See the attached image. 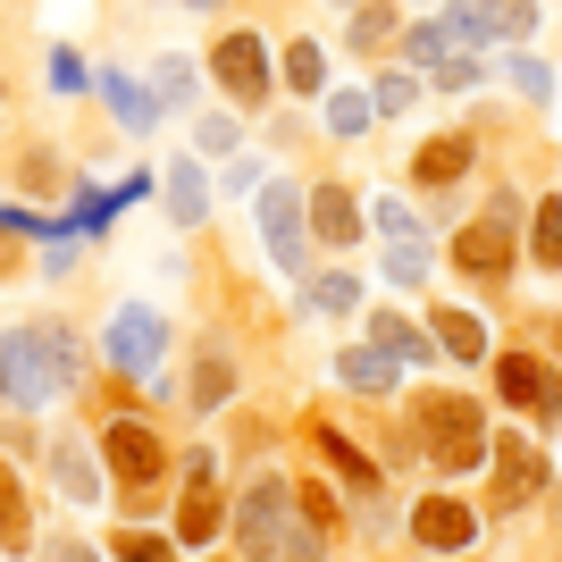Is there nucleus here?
Masks as SVG:
<instances>
[{
  "label": "nucleus",
  "instance_id": "f257e3e1",
  "mask_svg": "<svg viewBox=\"0 0 562 562\" xmlns=\"http://www.w3.org/2000/svg\"><path fill=\"white\" fill-rule=\"evenodd\" d=\"M235 546H244V554H294V562H319V554H328V529H311V520L294 513V479L260 470V487L235 504Z\"/></svg>",
  "mask_w": 562,
  "mask_h": 562
},
{
  "label": "nucleus",
  "instance_id": "f03ea898",
  "mask_svg": "<svg viewBox=\"0 0 562 562\" xmlns=\"http://www.w3.org/2000/svg\"><path fill=\"white\" fill-rule=\"evenodd\" d=\"M76 386V345L59 328H9L0 336V395L18 412H43Z\"/></svg>",
  "mask_w": 562,
  "mask_h": 562
},
{
  "label": "nucleus",
  "instance_id": "7ed1b4c3",
  "mask_svg": "<svg viewBox=\"0 0 562 562\" xmlns=\"http://www.w3.org/2000/svg\"><path fill=\"white\" fill-rule=\"evenodd\" d=\"M420 462L428 470H479L487 462V420L470 395H420Z\"/></svg>",
  "mask_w": 562,
  "mask_h": 562
},
{
  "label": "nucleus",
  "instance_id": "20e7f679",
  "mask_svg": "<svg viewBox=\"0 0 562 562\" xmlns=\"http://www.w3.org/2000/svg\"><path fill=\"white\" fill-rule=\"evenodd\" d=\"M252 211H260V235H269V260H278L285 278H303V269H311L303 186H285V177H260V186H252Z\"/></svg>",
  "mask_w": 562,
  "mask_h": 562
},
{
  "label": "nucleus",
  "instance_id": "39448f33",
  "mask_svg": "<svg viewBox=\"0 0 562 562\" xmlns=\"http://www.w3.org/2000/svg\"><path fill=\"white\" fill-rule=\"evenodd\" d=\"M101 345H110V370L117 378H151L160 370V345H168V319L151 303H126L110 319V336H101Z\"/></svg>",
  "mask_w": 562,
  "mask_h": 562
},
{
  "label": "nucleus",
  "instance_id": "423d86ee",
  "mask_svg": "<svg viewBox=\"0 0 562 562\" xmlns=\"http://www.w3.org/2000/svg\"><path fill=\"white\" fill-rule=\"evenodd\" d=\"M101 462H110V479H117L126 495H143V487H151V479L168 470V446H160V437H151L143 420H126V412H117L110 437H101Z\"/></svg>",
  "mask_w": 562,
  "mask_h": 562
},
{
  "label": "nucleus",
  "instance_id": "0eeeda50",
  "mask_svg": "<svg viewBox=\"0 0 562 562\" xmlns=\"http://www.w3.org/2000/svg\"><path fill=\"white\" fill-rule=\"evenodd\" d=\"M412 538H420L428 554H462V546L479 538V513H470L462 495H420V513H412Z\"/></svg>",
  "mask_w": 562,
  "mask_h": 562
},
{
  "label": "nucleus",
  "instance_id": "6e6552de",
  "mask_svg": "<svg viewBox=\"0 0 562 562\" xmlns=\"http://www.w3.org/2000/svg\"><path fill=\"white\" fill-rule=\"evenodd\" d=\"M211 68H218V85H227L244 110L269 101V50H260V34H227V43L211 50Z\"/></svg>",
  "mask_w": 562,
  "mask_h": 562
},
{
  "label": "nucleus",
  "instance_id": "1a4fd4ad",
  "mask_svg": "<svg viewBox=\"0 0 562 562\" xmlns=\"http://www.w3.org/2000/svg\"><path fill=\"white\" fill-rule=\"evenodd\" d=\"M495 403H513V412H554V370L529 361V352H495Z\"/></svg>",
  "mask_w": 562,
  "mask_h": 562
},
{
  "label": "nucleus",
  "instance_id": "9d476101",
  "mask_svg": "<svg viewBox=\"0 0 562 562\" xmlns=\"http://www.w3.org/2000/svg\"><path fill=\"white\" fill-rule=\"evenodd\" d=\"M303 227L319 235V244H336V252H345L352 235H361V202H352L345 186H319V193H303Z\"/></svg>",
  "mask_w": 562,
  "mask_h": 562
},
{
  "label": "nucleus",
  "instance_id": "9b49d317",
  "mask_svg": "<svg viewBox=\"0 0 562 562\" xmlns=\"http://www.w3.org/2000/svg\"><path fill=\"white\" fill-rule=\"evenodd\" d=\"M453 260H462L470 278H504V269H513V227H504V218L462 227V235H453Z\"/></svg>",
  "mask_w": 562,
  "mask_h": 562
},
{
  "label": "nucleus",
  "instance_id": "f8f14e48",
  "mask_svg": "<svg viewBox=\"0 0 562 562\" xmlns=\"http://www.w3.org/2000/svg\"><path fill=\"white\" fill-rule=\"evenodd\" d=\"M470 160H479V143H470V135H437V143H420L412 186H453V177H470Z\"/></svg>",
  "mask_w": 562,
  "mask_h": 562
},
{
  "label": "nucleus",
  "instance_id": "ddd939ff",
  "mask_svg": "<svg viewBox=\"0 0 562 562\" xmlns=\"http://www.w3.org/2000/svg\"><path fill=\"white\" fill-rule=\"evenodd\" d=\"M227 395H235V361H227V345H202V352H193V386H186V403H193V412H218Z\"/></svg>",
  "mask_w": 562,
  "mask_h": 562
},
{
  "label": "nucleus",
  "instance_id": "4468645a",
  "mask_svg": "<svg viewBox=\"0 0 562 562\" xmlns=\"http://www.w3.org/2000/svg\"><path fill=\"white\" fill-rule=\"evenodd\" d=\"M395 370H403V361H395L386 345H361V352H345V361H336V378H345L352 395H395Z\"/></svg>",
  "mask_w": 562,
  "mask_h": 562
},
{
  "label": "nucleus",
  "instance_id": "2eb2a0df",
  "mask_svg": "<svg viewBox=\"0 0 562 562\" xmlns=\"http://www.w3.org/2000/svg\"><path fill=\"white\" fill-rule=\"evenodd\" d=\"M93 85H101V101L117 110L126 135H151V126H160V93H143V85H126V76H93Z\"/></svg>",
  "mask_w": 562,
  "mask_h": 562
},
{
  "label": "nucleus",
  "instance_id": "dca6fc26",
  "mask_svg": "<svg viewBox=\"0 0 562 562\" xmlns=\"http://www.w3.org/2000/svg\"><path fill=\"white\" fill-rule=\"evenodd\" d=\"M428 328H437V352H453V361H487V319H479V311H437V319H428Z\"/></svg>",
  "mask_w": 562,
  "mask_h": 562
},
{
  "label": "nucleus",
  "instance_id": "f3484780",
  "mask_svg": "<svg viewBox=\"0 0 562 562\" xmlns=\"http://www.w3.org/2000/svg\"><path fill=\"white\" fill-rule=\"evenodd\" d=\"M470 18H479L487 43H529V34H538V0H479Z\"/></svg>",
  "mask_w": 562,
  "mask_h": 562
},
{
  "label": "nucleus",
  "instance_id": "a211bd4d",
  "mask_svg": "<svg viewBox=\"0 0 562 562\" xmlns=\"http://www.w3.org/2000/svg\"><path fill=\"white\" fill-rule=\"evenodd\" d=\"M495 462H504V504H529V495L546 487V453H529L520 437H504V446H487Z\"/></svg>",
  "mask_w": 562,
  "mask_h": 562
},
{
  "label": "nucleus",
  "instance_id": "6ab92c4d",
  "mask_svg": "<svg viewBox=\"0 0 562 562\" xmlns=\"http://www.w3.org/2000/svg\"><path fill=\"white\" fill-rule=\"evenodd\" d=\"M168 211H177V227H202V211H211V177L193 160L168 168Z\"/></svg>",
  "mask_w": 562,
  "mask_h": 562
},
{
  "label": "nucleus",
  "instance_id": "aec40b11",
  "mask_svg": "<svg viewBox=\"0 0 562 562\" xmlns=\"http://www.w3.org/2000/svg\"><path fill=\"white\" fill-rule=\"evenodd\" d=\"M50 479H59V495H68V504H93V495H101V479H93V462H85V446H68V437L50 446Z\"/></svg>",
  "mask_w": 562,
  "mask_h": 562
},
{
  "label": "nucleus",
  "instance_id": "412c9836",
  "mask_svg": "<svg viewBox=\"0 0 562 562\" xmlns=\"http://www.w3.org/2000/svg\"><path fill=\"white\" fill-rule=\"evenodd\" d=\"M386 285H428V244H420V227H412V235H386Z\"/></svg>",
  "mask_w": 562,
  "mask_h": 562
},
{
  "label": "nucleus",
  "instance_id": "4be33fe9",
  "mask_svg": "<svg viewBox=\"0 0 562 562\" xmlns=\"http://www.w3.org/2000/svg\"><path fill=\"white\" fill-rule=\"evenodd\" d=\"M319 453H328V462H336V470H345V479H352V487H370V479H378V470H386V462H370V453H361V446H352V437H345V428H328V420H319Z\"/></svg>",
  "mask_w": 562,
  "mask_h": 562
},
{
  "label": "nucleus",
  "instance_id": "5701e85b",
  "mask_svg": "<svg viewBox=\"0 0 562 562\" xmlns=\"http://www.w3.org/2000/svg\"><path fill=\"white\" fill-rule=\"evenodd\" d=\"M218 538V495L211 487H186V513H177V546H211Z\"/></svg>",
  "mask_w": 562,
  "mask_h": 562
},
{
  "label": "nucleus",
  "instance_id": "b1692460",
  "mask_svg": "<svg viewBox=\"0 0 562 562\" xmlns=\"http://www.w3.org/2000/svg\"><path fill=\"white\" fill-rule=\"evenodd\" d=\"M529 252H538V269H554V260H562V193H546V202H538V227H529Z\"/></svg>",
  "mask_w": 562,
  "mask_h": 562
},
{
  "label": "nucleus",
  "instance_id": "393cba45",
  "mask_svg": "<svg viewBox=\"0 0 562 562\" xmlns=\"http://www.w3.org/2000/svg\"><path fill=\"white\" fill-rule=\"evenodd\" d=\"M370 336H378L386 352H395V361H420V352H428V336L412 328V319H395V311H378V319H370Z\"/></svg>",
  "mask_w": 562,
  "mask_h": 562
},
{
  "label": "nucleus",
  "instance_id": "a878e982",
  "mask_svg": "<svg viewBox=\"0 0 562 562\" xmlns=\"http://www.w3.org/2000/svg\"><path fill=\"white\" fill-rule=\"evenodd\" d=\"M285 85H294V93H319V85H328V50L294 43V50H285Z\"/></svg>",
  "mask_w": 562,
  "mask_h": 562
},
{
  "label": "nucleus",
  "instance_id": "bb28decb",
  "mask_svg": "<svg viewBox=\"0 0 562 562\" xmlns=\"http://www.w3.org/2000/svg\"><path fill=\"white\" fill-rule=\"evenodd\" d=\"M0 546H9V554H25V495H18V479H9V470H0Z\"/></svg>",
  "mask_w": 562,
  "mask_h": 562
},
{
  "label": "nucleus",
  "instance_id": "cd10ccee",
  "mask_svg": "<svg viewBox=\"0 0 562 562\" xmlns=\"http://www.w3.org/2000/svg\"><path fill=\"white\" fill-rule=\"evenodd\" d=\"M303 303H311V311H336V319H345V311L361 303V285H352V278H336V269H328V278H311V285H303Z\"/></svg>",
  "mask_w": 562,
  "mask_h": 562
},
{
  "label": "nucleus",
  "instance_id": "c85d7f7f",
  "mask_svg": "<svg viewBox=\"0 0 562 562\" xmlns=\"http://www.w3.org/2000/svg\"><path fill=\"white\" fill-rule=\"evenodd\" d=\"M395 43V0H378V9H352V50H378Z\"/></svg>",
  "mask_w": 562,
  "mask_h": 562
},
{
  "label": "nucleus",
  "instance_id": "c756f323",
  "mask_svg": "<svg viewBox=\"0 0 562 562\" xmlns=\"http://www.w3.org/2000/svg\"><path fill=\"white\" fill-rule=\"evenodd\" d=\"M370 93H328V135H370Z\"/></svg>",
  "mask_w": 562,
  "mask_h": 562
},
{
  "label": "nucleus",
  "instance_id": "7c9ffc66",
  "mask_svg": "<svg viewBox=\"0 0 562 562\" xmlns=\"http://www.w3.org/2000/svg\"><path fill=\"white\" fill-rule=\"evenodd\" d=\"M513 85L538 101V110H554V68H546V59H529V50H520V59H513Z\"/></svg>",
  "mask_w": 562,
  "mask_h": 562
},
{
  "label": "nucleus",
  "instance_id": "2f4dec72",
  "mask_svg": "<svg viewBox=\"0 0 562 562\" xmlns=\"http://www.w3.org/2000/svg\"><path fill=\"white\" fill-rule=\"evenodd\" d=\"M412 101H420V85H412V76H378V85H370V110H378V117H403Z\"/></svg>",
  "mask_w": 562,
  "mask_h": 562
},
{
  "label": "nucleus",
  "instance_id": "473e14b6",
  "mask_svg": "<svg viewBox=\"0 0 562 562\" xmlns=\"http://www.w3.org/2000/svg\"><path fill=\"white\" fill-rule=\"evenodd\" d=\"M403 59H428V68H437V59H453L446 25H437V18H428V25H412V34H403Z\"/></svg>",
  "mask_w": 562,
  "mask_h": 562
},
{
  "label": "nucleus",
  "instance_id": "72a5a7b5",
  "mask_svg": "<svg viewBox=\"0 0 562 562\" xmlns=\"http://www.w3.org/2000/svg\"><path fill=\"white\" fill-rule=\"evenodd\" d=\"M85 85H93V68L76 50H50V93H85Z\"/></svg>",
  "mask_w": 562,
  "mask_h": 562
},
{
  "label": "nucleus",
  "instance_id": "f704fd0d",
  "mask_svg": "<svg viewBox=\"0 0 562 562\" xmlns=\"http://www.w3.org/2000/svg\"><path fill=\"white\" fill-rule=\"evenodd\" d=\"M193 143H202V151H235L244 126H235V117H193Z\"/></svg>",
  "mask_w": 562,
  "mask_h": 562
},
{
  "label": "nucleus",
  "instance_id": "c9c22d12",
  "mask_svg": "<svg viewBox=\"0 0 562 562\" xmlns=\"http://www.w3.org/2000/svg\"><path fill=\"white\" fill-rule=\"evenodd\" d=\"M294 513H303L311 529H336V495L328 487H294Z\"/></svg>",
  "mask_w": 562,
  "mask_h": 562
},
{
  "label": "nucleus",
  "instance_id": "e433bc0d",
  "mask_svg": "<svg viewBox=\"0 0 562 562\" xmlns=\"http://www.w3.org/2000/svg\"><path fill=\"white\" fill-rule=\"evenodd\" d=\"M437 85H446V93H470V85H479V59H470V50L437 59Z\"/></svg>",
  "mask_w": 562,
  "mask_h": 562
},
{
  "label": "nucleus",
  "instance_id": "4c0bfd02",
  "mask_svg": "<svg viewBox=\"0 0 562 562\" xmlns=\"http://www.w3.org/2000/svg\"><path fill=\"white\" fill-rule=\"evenodd\" d=\"M160 101H193V68H186V59H168V68H160Z\"/></svg>",
  "mask_w": 562,
  "mask_h": 562
},
{
  "label": "nucleus",
  "instance_id": "58836bf2",
  "mask_svg": "<svg viewBox=\"0 0 562 562\" xmlns=\"http://www.w3.org/2000/svg\"><path fill=\"white\" fill-rule=\"evenodd\" d=\"M412 227H420V218H412L395 193H386V202H378V235H412Z\"/></svg>",
  "mask_w": 562,
  "mask_h": 562
},
{
  "label": "nucleus",
  "instance_id": "ea45409f",
  "mask_svg": "<svg viewBox=\"0 0 562 562\" xmlns=\"http://www.w3.org/2000/svg\"><path fill=\"white\" fill-rule=\"evenodd\" d=\"M211 479H218V453L193 446V453H186V487H211Z\"/></svg>",
  "mask_w": 562,
  "mask_h": 562
},
{
  "label": "nucleus",
  "instance_id": "a19ab883",
  "mask_svg": "<svg viewBox=\"0 0 562 562\" xmlns=\"http://www.w3.org/2000/svg\"><path fill=\"white\" fill-rule=\"evenodd\" d=\"M193 9H218V0H193Z\"/></svg>",
  "mask_w": 562,
  "mask_h": 562
}]
</instances>
